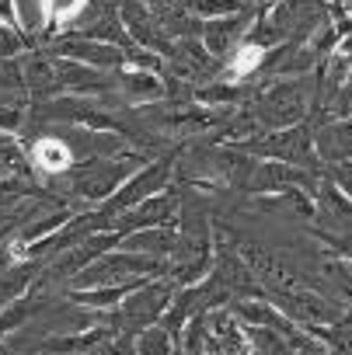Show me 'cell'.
Wrapping results in <instances>:
<instances>
[{
    "label": "cell",
    "instance_id": "11",
    "mask_svg": "<svg viewBox=\"0 0 352 355\" xmlns=\"http://www.w3.org/2000/svg\"><path fill=\"white\" fill-rule=\"evenodd\" d=\"M25 49V35L15 25H0V60H15Z\"/></svg>",
    "mask_w": 352,
    "mask_h": 355
},
{
    "label": "cell",
    "instance_id": "15",
    "mask_svg": "<svg viewBox=\"0 0 352 355\" xmlns=\"http://www.w3.org/2000/svg\"><path fill=\"white\" fill-rule=\"evenodd\" d=\"M335 182H338V189L345 192V199H352V167H338V171H335Z\"/></svg>",
    "mask_w": 352,
    "mask_h": 355
},
{
    "label": "cell",
    "instance_id": "10",
    "mask_svg": "<svg viewBox=\"0 0 352 355\" xmlns=\"http://www.w3.org/2000/svg\"><path fill=\"white\" fill-rule=\"evenodd\" d=\"M174 244H178V237H174L171 230H160V227H150L146 234H136V237L126 241V248H146L153 254H167Z\"/></svg>",
    "mask_w": 352,
    "mask_h": 355
},
{
    "label": "cell",
    "instance_id": "13",
    "mask_svg": "<svg viewBox=\"0 0 352 355\" xmlns=\"http://www.w3.org/2000/svg\"><path fill=\"white\" fill-rule=\"evenodd\" d=\"M167 348H171V341L164 331H146L140 341V355H167Z\"/></svg>",
    "mask_w": 352,
    "mask_h": 355
},
{
    "label": "cell",
    "instance_id": "6",
    "mask_svg": "<svg viewBox=\"0 0 352 355\" xmlns=\"http://www.w3.org/2000/svg\"><path fill=\"white\" fill-rule=\"evenodd\" d=\"M265 153L272 157H283V160H303L310 153V143H307V132L293 129V132H279L265 143Z\"/></svg>",
    "mask_w": 352,
    "mask_h": 355
},
{
    "label": "cell",
    "instance_id": "5",
    "mask_svg": "<svg viewBox=\"0 0 352 355\" xmlns=\"http://www.w3.org/2000/svg\"><path fill=\"white\" fill-rule=\"evenodd\" d=\"M241 28H244V18H224V21H213V25L203 28V42H206L213 53H227V49L237 42Z\"/></svg>",
    "mask_w": 352,
    "mask_h": 355
},
{
    "label": "cell",
    "instance_id": "4",
    "mask_svg": "<svg viewBox=\"0 0 352 355\" xmlns=\"http://www.w3.org/2000/svg\"><path fill=\"white\" fill-rule=\"evenodd\" d=\"M164 300H167V289H164V286H153V289L133 286V300L126 303V313L136 317V320H146V317H153V313L164 306Z\"/></svg>",
    "mask_w": 352,
    "mask_h": 355
},
{
    "label": "cell",
    "instance_id": "2",
    "mask_svg": "<svg viewBox=\"0 0 352 355\" xmlns=\"http://www.w3.org/2000/svg\"><path fill=\"white\" fill-rule=\"evenodd\" d=\"M317 153L328 157V160H349L352 157V122H335V125H324L317 132Z\"/></svg>",
    "mask_w": 352,
    "mask_h": 355
},
{
    "label": "cell",
    "instance_id": "17",
    "mask_svg": "<svg viewBox=\"0 0 352 355\" xmlns=\"http://www.w3.org/2000/svg\"><path fill=\"white\" fill-rule=\"evenodd\" d=\"M349 80H352V77H349Z\"/></svg>",
    "mask_w": 352,
    "mask_h": 355
},
{
    "label": "cell",
    "instance_id": "8",
    "mask_svg": "<svg viewBox=\"0 0 352 355\" xmlns=\"http://www.w3.org/2000/svg\"><path fill=\"white\" fill-rule=\"evenodd\" d=\"M67 164H70L67 143H60V139H42V143L35 146V167H39V171L56 174V171H63Z\"/></svg>",
    "mask_w": 352,
    "mask_h": 355
},
{
    "label": "cell",
    "instance_id": "9",
    "mask_svg": "<svg viewBox=\"0 0 352 355\" xmlns=\"http://www.w3.org/2000/svg\"><path fill=\"white\" fill-rule=\"evenodd\" d=\"M122 84H126V94H129V98H136V101H146V98H160V94H164L160 80H157V77H150V70L126 73V77H122Z\"/></svg>",
    "mask_w": 352,
    "mask_h": 355
},
{
    "label": "cell",
    "instance_id": "7",
    "mask_svg": "<svg viewBox=\"0 0 352 355\" xmlns=\"http://www.w3.org/2000/svg\"><path fill=\"white\" fill-rule=\"evenodd\" d=\"M11 8H15V28L25 39H32L46 21V4L42 0H11Z\"/></svg>",
    "mask_w": 352,
    "mask_h": 355
},
{
    "label": "cell",
    "instance_id": "16",
    "mask_svg": "<svg viewBox=\"0 0 352 355\" xmlns=\"http://www.w3.org/2000/svg\"><path fill=\"white\" fill-rule=\"evenodd\" d=\"M349 115H352V108H349Z\"/></svg>",
    "mask_w": 352,
    "mask_h": 355
},
{
    "label": "cell",
    "instance_id": "3",
    "mask_svg": "<svg viewBox=\"0 0 352 355\" xmlns=\"http://www.w3.org/2000/svg\"><path fill=\"white\" fill-rule=\"evenodd\" d=\"M164 178H167V174H164V164L140 171V178H136V182H129V185H126V189L115 196L112 209H115V206H133V202H143V199H150V192L164 185Z\"/></svg>",
    "mask_w": 352,
    "mask_h": 355
},
{
    "label": "cell",
    "instance_id": "12",
    "mask_svg": "<svg viewBox=\"0 0 352 355\" xmlns=\"http://www.w3.org/2000/svg\"><path fill=\"white\" fill-rule=\"evenodd\" d=\"M189 4H192V11H196V15H206V18H213V15L237 11V8H241V0H189Z\"/></svg>",
    "mask_w": 352,
    "mask_h": 355
},
{
    "label": "cell",
    "instance_id": "1",
    "mask_svg": "<svg viewBox=\"0 0 352 355\" xmlns=\"http://www.w3.org/2000/svg\"><path fill=\"white\" fill-rule=\"evenodd\" d=\"M56 53H60V56H70V60H81V63H87V67H115V63H122V53H119V49L101 46V42H91V39L60 42Z\"/></svg>",
    "mask_w": 352,
    "mask_h": 355
},
{
    "label": "cell",
    "instance_id": "14",
    "mask_svg": "<svg viewBox=\"0 0 352 355\" xmlns=\"http://www.w3.org/2000/svg\"><path fill=\"white\" fill-rule=\"evenodd\" d=\"M42 4H46V8H49L56 18H63L67 11H77V8L84 4V0H42Z\"/></svg>",
    "mask_w": 352,
    "mask_h": 355
}]
</instances>
